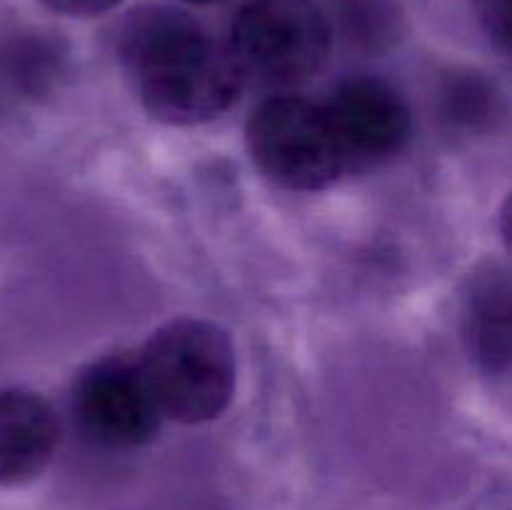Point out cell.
<instances>
[{"label":"cell","mask_w":512,"mask_h":510,"mask_svg":"<svg viewBox=\"0 0 512 510\" xmlns=\"http://www.w3.org/2000/svg\"><path fill=\"white\" fill-rule=\"evenodd\" d=\"M323 105L345 170L393 160L408 145L413 118L403 95L373 75H355L330 90Z\"/></svg>","instance_id":"cell-6"},{"label":"cell","mask_w":512,"mask_h":510,"mask_svg":"<svg viewBox=\"0 0 512 510\" xmlns=\"http://www.w3.org/2000/svg\"><path fill=\"white\" fill-rule=\"evenodd\" d=\"M333 25L318 0H248L228 33L243 83L293 88L325 65Z\"/></svg>","instance_id":"cell-3"},{"label":"cell","mask_w":512,"mask_h":510,"mask_svg":"<svg viewBox=\"0 0 512 510\" xmlns=\"http://www.w3.org/2000/svg\"><path fill=\"white\" fill-rule=\"evenodd\" d=\"M40 3L68 18H95L113 10L120 0H40Z\"/></svg>","instance_id":"cell-10"},{"label":"cell","mask_w":512,"mask_h":510,"mask_svg":"<svg viewBox=\"0 0 512 510\" xmlns=\"http://www.w3.org/2000/svg\"><path fill=\"white\" fill-rule=\"evenodd\" d=\"M118 55L143 108L168 125H200L223 115L243 90L228 48L198 20L165 5L125 18Z\"/></svg>","instance_id":"cell-1"},{"label":"cell","mask_w":512,"mask_h":510,"mask_svg":"<svg viewBox=\"0 0 512 510\" xmlns=\"http://www.w3.org/2000/svg\"><path fill=\"white\" fill-rule=\"evenodd\" d=\"M465 343L488 375L510 370V278L498 263L475 270L463 298Z\"/></svg>","instance_id":"cell-8"},{"label":"cell","mask_w":512,"mask_h":510,"mask_svg":"<svg viewBox=\"0 0 512 510\" xmlns=\"http://www.w3.org/2000/svg\"><path fill=\"white\" fill-rule=\"evenodd\" d=\"M58 440V418L43 395L0 390V488L33 483L53 460Z\"/></svg>","instance_id":"cell-7"},{"label":"cell","mask_w":512,"mask_h":510,"mask_svg":"<svg viewBox=\"0 0 512 510\" xmlns=\"http://www.w3.org/2000/svg\"><path fill=\"white\" fill-rule=\"evenodd\" d=\"M245 143L260 173L285 190L313 193L348 173L323 105L300 95L263 100L250 113Z\"/></svg>","instance_id":"cell-4"},{"label":"cell","mask_w":512,"mask_h":510,"mask_svg":"<svg viewBox=\"0 0 512 510\" xmlns=\"http://www.w3.org/2000/svg\"><path fill=\"white\" fill-rule=\"evenodd\" d=\"M475 8H478L480 23H483L493 45H498L500 50H508L510 0H475Z\"/></svg>","instance_id":"cell-9"},{"label":"cell","mask_w":512,"mask_h":510,"mask_svg":"<svg viewBox=\"0 0 512 510\" xmlns=\"http://www.w3.org/2000/svg\"><path fill=\"white\" fill-rule=\"evenodd\" d=\"M70 410L80 433L110 450L150 443L163 423L138 355L130 353L105 355L90 363L75 380Z\"/></svg>","instance_id":"cell-5"},{"label":"cell","mask_w":512,"mask_h":510,"mask_svg":"<svg viewBox=\"0 0 512 510\" xmlns=\"http://www.w3.org/2000/svg\"><path fill=\"white\" fill-rule=\"evenodd\" d=\"M185 3H193V5H213V3H223V0H185Z\"/></svg>","instance_id":"cell-11"},{"label":"cell","mask_w":512,"mask_h":510,"mask_svg":"<svg viewBox=\"0 0 512 510\" xmlns=\"http://www.w3.org/2000/svg\"><path fill=\"white\" fill-rule=\"evenodd\" d=\"M145 380L163 418L208 423L235 393V348L220 325L178 318L160 325L138 353Z\"/></svg>","instance_id":"cell-2"}]
</instances>
